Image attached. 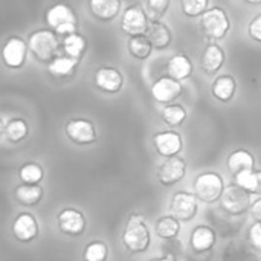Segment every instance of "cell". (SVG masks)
<instances>
[{
	"instance_id": "obj_17",
	"label": "cell",
	"mask_w": 261,
	"mask_h": 261,
	"mask_svg": "<svg viewBox=\"0 0 261 261\" xmlns=\"http://www.w3.org/2000/svg\"><path fill=\"white\" fill-rule=\"evenodd\" d=\"M225 52L223 49L216 44H206V47L203 49L202 55H200V67L206 75H216L225 64Z\"/></svg>"
},
{
	"instance_id": "obj_39",
	"label": "cell",
	"mask_w": 261,
	"mask_h": 261,
	"mask_svg": "<svg viewBox=\"0 0 261 261\" xmlns=\"http://www.w3.org/2000/svg\"><path fill=\"white\" fill-rule=\"evenodd\" d=\"M150 261H176L173 257H158V258H151Z\"/></svg>"
},
{
	"instance_id": "obj_38",
	"label": "cell",
	"mask_w": 261,
	"mask_h": 261,
	"mask_svg": "<svg viewBox=\"0 0 261 261\" xmlns=\"http://www.w3.org/2000/svg\"><path fill=\"white\" fill-rule=\"evenodd\" d=\"M255 176H257V187H255V193L261 196V170H255Z\"/></svg>"
},
{
	"instance_id": "obj_15",
	"label": "cell",
	"mask_w": 261,
	"mask_h": 261,
	"mask_svg": "<svg viewBox=\"0 0 261 261\" xmlns=\"http://www.w3.org/2000/svg\"><path fill=\"white\" fill-rule=\"evenodd\" d=\"M38 222L31 213H20L12 220L11 232L20 243H31L38 236Z\"/></svg>"
},
{
	"instance_id": "obj_18",
	"label": "cell",
	"mask_w": 261,
	"mask_h": 261,
	"mask_svg": "<svg viewBox=\"0 0 261 261\" xmlns=\"http://www.w3.org/2000/svg\"><path fill=\"white\" fill-rule=\"evenodd\" d=\"M217 242V234L211 226L197 225L190 236V245L194 252H208L214 248Z\"/></svg>"
},
{
	"instance_id": "obj_8",
	"label": "cell",
	"mask_w": 261,
	"mask_h": 261,
	"mask_svg": "<svg viewBox=\"0 0 261 261\" xmlns=\"http://www.w3.org/2000/svg\"><path fill=\"white\" fill-rule=\"evenodd\" d=\"M67 139L76 145H92L98 139V132L95 124L86 118H75L67 121L64 127Z\"/></svg>"
},
{
	"instance_id": "obj_4",
	"label": "cell",
	"mask_w": 261,
	"mask_h": 261,
	"mask_svg": "<svg viewBox=\"0 0 261 261\" xmlns=\"http://www.w3.org/2000/svg\"><path fill=\"white\" fill-rule=\"evenodd\" d=\"M199 28L206 38L217 41V40H223L229 34L231 20L223 8L213 6L202 17H199Z\"/></svg>"
},
{
	"instance_id": "obj_40",
	"label": "cell",
	"mask_w": 261,
	"mask_h": 261,
	"mask_svg": "<svg viewBox=\"0 0 261 261\" xmlns=\"http://www.w3.org/2000/svg\"><path fill=\"white\" fill-rule=\"evenodd\" d=\"M245 3H249V5H261V0H242Z\"/></svg>"
},
{
	"instance_id": "obj_2",
	"label": "cell",
	"mask_w": 261,
	"mask_h": 261,
	"mask_svg": "<svg viewBox=\"0 0 261 261\" xmlns=\"http://www.w3.org/2000/svg\"><path fill=\"white\" fill-rule=\"evenodd\" d=\"M60 44L61 41L58 40V35L50 28L37 29L28 37L29 52L41 63L52 61L57 57Z\"/></svg>"
},
{
	"instance_id": "obj_6",
	"label": "cell",
	"mask_w": 261,
	"mask_h": 261,
	"mask_svg": "<svg viewBox=\"0 0 261 261\" xmlns=\"http://www.w3.org/2000/svg\"><path fill=\"white\" fill-rule=\"evenodd\" d=\"M168 211L182 223H188L194 220L199 213V199L196 197L194 193L177 191L170 199Z\"/></svg>"
},
{
	"instance_id": "obj_35",
	"label": "cell",
	"mask_w": 261,
	"mask_h": 261,
	"mask_svg": "<svg viewBox=\"0 0 261 261\" xmlns=\"http://www.w3.org/2000/svg\"><path fill=\"white\" fill-rule=\"evenodd\" d=\"M248 35H249L254 41L261 43V14L255 15V17L249 21V24H248Z\"/></svg>"
},
{
	"instance_id": "obj_33",
	"label": "cell",
	"mask_w": 261,
	"mask_h": 261,
	"mask_svg": "<svg viewBox=\"0 0 261 261\" xmlns=\"http://www.w3.org/2000/svg\"><path fill=\"white\" fill-rule=\"evenodd\" d=\"M180 2V9L182 14L190 17V18H197L202 17L210 8V0H179Z\"/></svg>"
},
{
	"instance_id": "obj_22",
	"label": "cell",
	"mask_w": 261,
	"mask_h": 261,
	"mask_svg": "<svg viewBox=\"0 0 261 261\" xmlns=\"http://www.w3.org/2000/svg\"><path fill=\"white\" fill-rule=\"evenodd\" d=\"M237 90V81L232 75H220L211 84L213 96L220 102H229Z\"/></svg>"
},
{
	"instance_id": "obj_10",
	"label": "cell",
	"mask_w": 261,
	"mask_h": 261,
	"mask_svg": "<svg viewBox=\"0 0 261 261\" xmlns=\"http://www.w3.org/2000/svg\"><path fill=\"white\" fill-rule=\"evenodd\" d=\"M28 52H29L28 41H24L21 37L11 35L5 41L2 49V58L5 66L12 70L21 69L28 61Z\"/></svg>"
},
{
	"instance_id": "obj_21",
	"label": "cell",
	"mask_w": 261,
	"mask_h": 261,
	"mask_svg": "<svg viewBox=\"0 0 261 261\" xmlns=\"http://www.w3.org/2000/svg\"><path fill=\"white\" fill-rule=\"evenodd\" d=\"M228 170L232 177H237L239 174L245 171H251L255 167V158L251 151L248 150H236L228 156L226 161Z\"/></svg>"
},
{
	"instance_id": "obj_19",
	"label": "cell",
	"mask_w": 261,
	"mask_h": 261,
	"mask_svg": "<svg viewBox=\"0 0 261 261\" xmlns=\"http://www.w3.org/2000/svg\"><path fill=\"white\" fill-rule=\"evenodd\" d=\"M121 0H89L90 14L99 21H112L121 12Z\"/></svg>"
},
{
	"instance_id": "obj_34",
	"label": "cell",
	"mask_w": 261,
	"mask_h": 261,
	"mask_svg": "<svg viewBox=\"0 0 261 261\" xmlns=\"http://www.w3.org/2000/svg\"><path fill=\"white\" fill-rule=\"evenodd\" d=\"M170 8V0H147V14L150 20H161Z\"/></svg>"
},
{
	"instance_id": "obj_36",
	"label": "cell",
	"mask_w": 261,
	"mask_h": 261,
	"mask_svg": "<svg viewBox=\"0 0 261 261\" xmlns=\"http://www.w3.org/2000/svg\"><path fill=\"white\" fill-rule=\"evenodd\" d=\"M248 239L251 245L257 249H261V222H255L249 231H248Z\"/></svg>"
},
{
	"instance_id": "obj_30",
	"label": "cell",
	"mask_w": 261,
	"mask_h": 261,
	"mask_svg": "<svg viewBox=\"0 0 261 261\" xmlns=\"http://www.w3.org/2000/svg\"><path fill=\"white\" fill-rule=\"evenodd\" d=\"M18 177L21 184L28 185H40V182L44 177V170L40 164L37 162H28L23 164L18 170Z\"/></svg>"
},
{
	"instance_id": "obj_1",
	"label": "cell",
	"mask_w": 261,
	"mask_h": 261,
	"mask_svg": "<svg viewBox=\"0 0 261 261\" xmlns=\"http://www.w3.org/2000/svg\"><path fill=\"white\" fill-rule=\"evenodd\" d=\"M121 242L124 248L132 254H142L151 245V231L145 217L139 213L130 214L125 222Z\"/></svg>"
},
{
	"instance_id": "obj_28",
	"label": "cell",
	"mask_w": 261,
	"mask_h": 261,
	"mask_svg": "<svg viewBox=\"0 0 261 261\" xmlns=\"http://www.w3.org/2000/svg\"><path fill=\"white\" fill-rule=\"evenodd\" d=\"M61 46H63L66 55H69L72 58H76V60H80L84 55V52L87 50V41L78 32H73V34H69L66 37H63Z\"/></svg>"
},
{
	"instance_id": "obj_12",
	"label": "cell",
	"mask_w": 261,
	"mask_h": 261,
	"mask_svg": "<svg viewBox=\"0 0 261 261\" xmlns=\"http://www.w3.org/2000/svg\"><path fill=\"white\" fill-rule=\"evenodd\" d=\"M58 229L69 237H80L87 226L84 214L75 208H64L57 216Z\"/></svg>"
},
{
	"instance_id": "obj_5",
	"label": "cell",
	"mask_w": 261,
	"mask_h": 261,
	"mask_svg": "<svg viewBox=\"0 0 261 261\" xmlns=\"http://www.w3.org/2000/svg\"><path fill=\"white\" fill-rule=\"evenodd\" d=\"M225 188L226 185L223 177L216 171L200 173L193 184V193L196 194V197L208 205L219 202L225 193Z\"/></svg>"
},
{
	"instance_id": "obj_3",
	"label": "cell",
	"mask_w": 261,
	"mask_h": 261,
	"mask_svg": "<svg viewBox=\"0 0 261 261\" xmlns=\"http://www.w3.org/2000/svg\"><path fill=\"white\" fill-rule=\"evenodd\" d=\"M46 24L58 35L66 37L76 32V14L67 3H54L46 9L44 14Z\"/></svg>"
},
{
	"instance_id": "obj_24",
	"label": "cell",
	"mask_w": 261,
	"mask_h": 261,
	"mask_svg": "<svg viewBox=\"0 0 261 261\" xmlns=\"http://www.w3.org/2000/svg\"><path fill=\"white\" fill-rule=\"evenodd\" d=\"M80 60L72 58L69 55H57L52 61L47 63V70L55 78H67L73 75L75 69L78 67Z\"/></svg>"
},
{
	"instance_id": "obj_27",
	"label": "cell",
	"mask_w": 261,
	"mask_h": 261,
	"mask_svg": "<svg viewBox=\"0 0 261 261\" xmlns=\"http://www.w3.org/2000/svg\"><path fill=\"white\" fill-rule=\"evenodd\" d=\"M180 220H177L174 216L171 214H167V216H162L156 220V225H154V231L158 234L159 239H164V240H174L179 234H180Z\"/></svg>"
},
{
	"instance_id": "obj_7",
	"label": "cell",
	"mask_w": 261,
	"mask_h": 261,
	"mask_svg": "<svg viewBox=\"0 0 261 261\" xmlns=\"http://www.w3.org/2000/svg\"><path fill=\"white\" fill-rule=\"evenodd\" d=\"M252 200H251V193L245 188H242L239 184H229L225 188V193L220 199L222 208L231 214V216H242L246 211H249Z\"/></svg>"
},
{
	"instance_id": "obj_26",
	"label": "cell",
	"mask_w": 261,
	"mask_h": 261,
	"mask_svg": "<svg viewBox=\"0 0 261 261\" xmlns=\"http://www.w3.org/2000/svg\"><path fill=\"white\" fill-rule=\"evenodd\" d=\"M43 188L40 185H28V184H21L15 188L14 191V197L20 205L24 206H35L41 202L43 199Z\"/></svg>"
},
{
	"instance_id": "obj_37",
	"label": "cell",
	"mask_w": 261,
	"mask_h": 261,
	"mask_svg": "<svg viewBox=\"0 0 261 261\" xmlns=\"http://www.w3.org/2000/svg\"><path fill=\"white\" fill-rule=\"evenodd\" d=\"M249 213H251V217L255 222H261V197L252 200V203L249 206Z\"/></svg>"
},
{
	"instance_id": "obj_11",
	"label": "cell",
	"mask_w": 261,
	"mask_h": 261,
	"mask_svg": "<svg viewBox=\"0 0 261 261\" xmlns=\"http://www.w3.org/2000/svg\"><path fill=\"white\" fill-rule=\"evenodd\" d=\"M187 174V162L180 156L167 158L158 168V180L164 187H174L184 180Z\"/></svg>"
},
{
	"instance_id": "obj_31",
	"label": "cell",
	"mask_w": 261,
	"mask_h": 261,
	"mask_svg": "<svg viewBox=\"0 0 261 261\" xmlns=\"http://www.w3.org/2000/svg\"><path fill=\"white\" fill-rule=\"evenodd\" d=\"M161 116L164 119V122L170 127H179L185 119H187V109L180 104H167L162 112Z\"/></svg>"
},
{
	"instance_id": "obj_23",
	"label": "cell",
	"mask_w": 261,
	"mask_h": 261,
	"mask_svg": "<svg viewBox=\"0 0 261 261\" xmlns=\"http://www.w3.org/2000/svg\"><path fill=\"white\" fill-rule=\"evenodd\" d=\"M193 63L185 54L173 55L167 63V72L171 78L177 81H185L193 75Z\"/></svg>"
},
{
	"instance_id": "obj_20",
	"label": "cell",
	"mask_w": 261,
	"mask_h": 261,
	"mask_svg": "<svg viewBox=\"0 0 261 261\" xmlns=\"http://www.w3.org/2000/svg\"><path fill=\"white\" fill-rule=\"evenodd\" d=\"M147 37L150 38L154 50H165L173 43V32L162 20H151Z\"/></svg>"
},
{
	"instance_id": "obj_25",
	"label": "cell",
	"mask_w": 261,
	"mask_h": 261,
	"mask_svg": "<svg viewBox=\"0 0 261 261\" xmlns=\"http://www.w3.org/2000/svg\"><path fill=\"white\" fill-rule=\"evenodd\" d=\"M127 49H128V54L136 58V60H148L154 50L150 38L147 37V34H142V35H133L128 38L127 41Z\"/></svg>"
},
{
	"instance_id": "obj_32",
	"label": "cell",
	"mask_w": 261,
	"mask_h": 261,
	"mask_svg": "<svg viewBox=\"0 0 261 261\" xmlns=\"http://www.w3.org/2000/svg\"><path fill=\"white\" fill-rule=\"evenodd\" d=\"M83 260L84 261H107L109 260V248L104 242L101 240H93L90 242L83 252Z\"/></svg>"
},
{
	"instance_id": "obj_14",
	"label": "cell",
	"mask_w": 261,
	"mask_h": 261,
	"mask_svg": "<svg viewBox=\"0 0 261 261\" xmlns=\"http://www.w3.org/2000/svg\"><path fill=\"white\" fill-rule=\"evenodd\" d=\"M95 86L104 93H119L124 86V75L112 66H102L95 70Z\"/></svg>"
},
{
	"instance_id": "obj_16",
	"label": "cell",
	"mask_w": 261,
	"mask_h": 261,
	"mask_svg": "<svg viewBox=\"0 0 261 261\" xmlns=\"http://www.w3.org/2000/svg\"><path fill=\"white\" fill-rule=\"evenodd\" d=\"M184 92V87L180 81L168 76H161L156 80L151 86V95L158 102L162 104H171L174 99H177Z\"/></svg>"
},
{
	"instance_id": "obj_13",
	"label": "cell",
	"mask_w": 261,
	"mask_h": 261,
	"mask_svg": "<svg viewBox=\"0 0 261 261\" xmlns=\"http://www.w3.org/2000/svg\"><path fill=\"white\" fill-rule=\"evenodd\" d=\"M153 145L156 153L167 159V158H174L182 151L184 139L177 132L167 130V132H159L153 136Z\"/></svg>"
},
{
	"instance_id": "obj_9",
	"label": "cell",
	"mask_w": 261,
	"mask_h": 261,
	"mask_svg": "<svg viewBox=\"0 0 261 261\" xmlns=\"http://www.w3.org/2000/svg\"><path fill=\"white\" fill-rule=\"evenodd\" d=\"M150 17L139 5H130L124 9L122 18H121V29L124 34L133 37V35H142L147 34L150 28Z\"/></svg>"
},
{
	"instance_id": "obj_29",
	"label": "cell",
	"mask_w": 261,
	"mask_h": 261,
	"mask_svg": "<svg viewBox=\"0 0 261 261\" xmlns=\"http://www.w3.org/2000/svg\"><path fill=\"white\" fill-rule=\"evenodd\" d=\"M3 133L6 136V139L12 144H18L23 139H26L28 133H29V127L28 122L21 118H12L6 122V125L3 127Z\"/></svg>"
}]
</instances>
